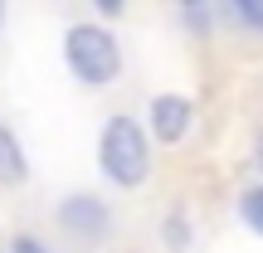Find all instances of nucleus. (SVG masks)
I'll return each instance as SVG.
<instances>
[{"instance_id":"nucleus-1","label":"nucleus","mask_w":263,"mask_h":253,"mask_svg":"<svg viewBox=\"0 0 263 253\" xmlns=\"http://www.w3.org/2000/svg\"><path fill=\"white\" fill-rule=\"evenodd\" d=\"M98 161H103L107 180L112 185H141L151 176V146H146V131H141L132 117H112L103 131V146H98Z\"/></svg>"},{"instance_id":"nucleus-2","label":"nucleus","mask_w":263,"mask_h":253,"mask_svg":"<svg viewBox=\"0 0 263 253\" xmlns=\"http://www.w3.org/2000/svg\"><path fill=\"white\" fill-rule=\"evenodd\" d=\"M64 59H68V68H73L78 83H93V88L112 83L117 68H122L117 39L107 34V29H98V25H73L68 29L64 34Z\"/></svg>"},{"instance_id":"nucleus-3","label":"nucleus","mask_w":263,"mask_h":253,"mask_svg":"<svg viewBox=\"0 0 263 253\" xmlns=\"http://www.w3.org/2000/svg\"><path fill=\"white\" fill-rule=\"evenodd\" d=\"M59 224H64L68 234H78V239H103L107 224H112V215H107V205L98 195H73V200L59 205Z\"/></svg>"},{"instance_id":"nucleus-4","label":"nucleus","mask_w":263,"mask_h":253,"mask_svg":"<svg viewBox=\"0 0 263 253\" xmlns=\"http://www.w3.org/2000/svg\"><path fill=\"white\" fill-rule=\"evenodd\" d=\"M190 122H195V103L180 93H161L156 103H151V131H156L166 146H176V141H185Z\"/></svg>"},{"instance_id":"nucleus-5","label":"nucleus","mask_w":263,"mask_h":253,"mask_svg":"<svg viewBox=\"0 0 263 253\" xmlns=\"http://www.w3.org/2000/svg\"><path fill=\"white\" fill-rule=\"evenodd\" d=\"M29 176V161H25V146L10 127H0V185H20Z\"/></svg>"},{"instance_id":"nucleus-6","label":"nucleus","mask_w":263,"mask_h":253,"mask_svg":"<svg viewBox=\"0 0 263 253\" xmlns=\"http://www.w3.org/2000/svg\"><path fill=\"white\" fill-rule=\"evenodd\" d=\"M239 219H244L254 234H263V185H249L239 195Z\"/></svg>"},{"instance_id":"nucleus-7","label":"nucleus","mask_w":263,"mask_h":253,"mask_svg":"<svg viewBox=\"0 0 263 253\" xmlns=\"http://www.w3.org/2000/svg\"><path fill=\"white\" fill-rule=\"evenodd\" d=\"M229 15H234V20H244L249 29H258V34H263V0H239Z\"/></svg>"},{"instance_id":"nucleus-8","label":"nucleus","mask_w":263,"mask_h":253,"mask_svg":"<svg viewBox=\"0 0 263 253\" xmlns=\"http://www.w3.org/2000/svg\"><path fill=\"white\" fill-rule=\"evenodd\" d=\"M185 244H190L185 219H180V215H171V219H166V248H185Z\"/></svg>"},{"instance_id":"nucleus-9","label":"nucleus","mask_w":263,"mask_h":253,"mask_svg":"<svg viewBox=\"0 0 263 253\" xmlns=\"http://www.w3.org/2000/svg\"><path fill=\"white\" fill-rule=\"evenodd\" d=\"M258 166H263V141H258Z\"/></svg>"},{"instance_id":"nucleus-10","label":"nucleus","mask_w":263,"mask_h":253,"mask_svg":"<svg viewBox=\"0 0 263 253\" xmlns=\"http://www.w3.org/2000/svg\"><path fill=\"white\" fill-rule=\"evenodd\" d=\"M0 20H5V5H0Z\"/></svg>"}]
</instances>
